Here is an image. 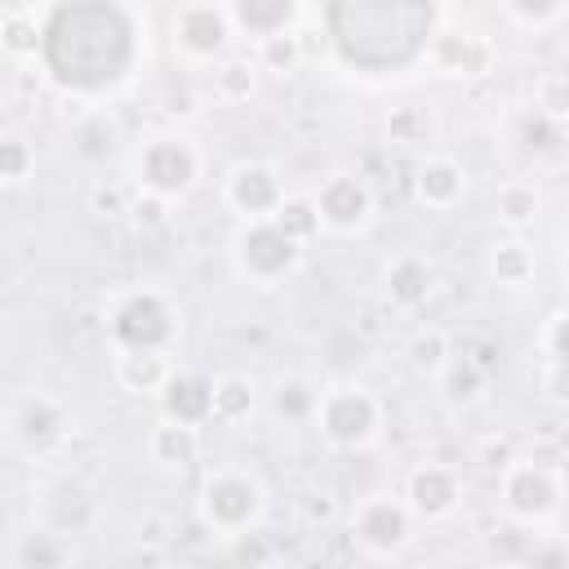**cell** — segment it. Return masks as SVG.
<instances>
[{"label": "cell", "mask_w": 569, "mask_h": 569, "mask_svg": "<svg viewBox=\"0 0 569 569\" xmlns=\"http://www.w3.org/2000/svg\"><path fill=\"white\" fill-rule=\"evenodd\" d=\"M44 53L67 84H107L129 62V22L107 0H71L44 31Z\"/></svg>", "instance_id": "obj_1"}, {"label": "cell", "mask_w": 569, "mask_h": 569, "mask_svg": "<svg viewBox=\"0 0 569 569\" xmlns=\"http://www.w3.org/2000/svg\"><path fill=\"white\" fill-rule=\"evenodd\" d=\"M431 27V0H329V31L347 62L387 71L409 62Z\"/></svg>", "instance_id": "obj_2"}, {"label": "cell", "mask_w": 569, "mask_h": 569, "mask_svg": "<svg viewBox=\"0 0 569 569\" xmlns=\"http://www.w3.org/2000/svg\"><path fill=\"white\" fill-rule=\"evenodd\" d=\"M240 13H244V22H253V27H276V22L289 13V0H244Z\"/></svg>", "instance_id": "obj_3"}]
</instances>
